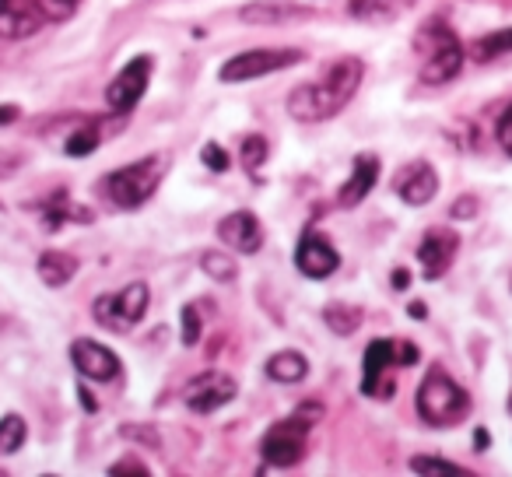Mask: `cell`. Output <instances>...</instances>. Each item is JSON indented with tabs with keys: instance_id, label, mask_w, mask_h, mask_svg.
Returning <instances> with one entry per match:
<instances>
[{
	"instance_id": "7c38bea8",
	"label": "cell",
	"mask_w": 512,
	"mask_h": 477,
	"mask_svg": "<svg viewBox=\"0 0 512 477\" xmlns=\"http://www.w3.org/2000/svg\"><path fill=\"white\" fill-rule=\"evenodd\" d=\"M295 264H299V271L306 274V278L323 281L341 267V257H337V250L330 246L327 235L316 232V228H306L299 246H295Z\"/></svg>"
},
{
	"instance_id": "ffe728a7",
	"label": "cell",
	"mask_w": 512,
	"mask_h": 477,
	"mask_svg": "<svg viewBox=\"0 0 512 477\" xmlns=\"http://www.w3.org/2000/svg\"><path fill=\"white\" fill-rule=\"evenodd\" d=\"M407 8H411V0H351L348 4L351 18H358V22H372V25L393 22V18H400Z\"/></svg>"
},
{
	"instance_id": "d590c367",
	"label": "cell",
	"mask_w": 512,
	"mask_h": 477,
	"mask_svg": "<svg viewBox=\"0 0 512 477\" xmlns=\"http://www.w3.org/2000/svg\"><path fill=\"white\" fill-rule=\"evenodd\" d=\"M78 397H81V407H85L88 414H95V411H99V400H95L92 393H88V386H81V390H78Z\"/></svg>"
},
{
	"instance_id": "60d3db41",
	"label": "cell",
	"mask_w": 512,
	"mask_h": 477,
	"mask_svg": "<svg viewBox=\"0 0 512 477\" xmlns=\"http://www.w3.org/2000/svg\"><path fill=\"white\" fill-rule=\"evenodd\" d=\"M509 414H512V397H509Z\"/></svg>"
},
{
	"instance_id": "e0dca14e",
	"label": "cell",
	"mask_w": 512,
	"mask_h": 477,
	"mask_svg": "<svg viewBox=\"0 0 512 477\" xmlns=\"http://www.w3.org/2000/svg\"><path fill=\"white\" fill-rule=\"evenodd\" d=\"M313 15L302 4H292V0H256V4H246L239 11V22L246 25H292V22H306Z\"/></svg>"
},
{
	"instance_id": "ac0fdd59",
	"label": "cell",
	"mask_w": 512,
	"mask_h": 477,
	"mask_svg": "<svg viewBox=\"0 0 512 477\" xmlns=\"http://www.w3.org/2000/svg\"><path fill=\"white\" fill-rule=\"evenodd\" d=\"M379 179V158L376 155H355V165H351V179L341 186V193H337V200H341V207H358L365 197L372 193V186H376Z\"/></svg>"
},
{
	"instance_id": "6da1fadb",
	"label": "cell",
	"mask_w": 512,
	"mask_h": 477,
	"mask_svg": "<svg viewBox=\"0 0 512 477\" xmlns=\"http://www.w3.org/2000/svg\"><path fill=\"white\" fill-rule=\"evenodd\" d=\"M362 60L358 57H341L334 64H327L320 81L299 85L288 95V116L299 123H323L330 116H337L351 99H355L358 85H362Z\"/></svg>"
},
{
	"instance_id": "4fadbf2b",
	"label": "cell",
	"mask_w": 512,
	"mask_h": 477,
	"mask_svg": "<svg viewBox=\"0 0 512 477\" xmlns=\"http://www.w3.org/2000/svg\"><path fill=\"white\" fill-rule=\"evenodd\" d=\"M456 253H460V235L449 232V228H428L418 246V264L425 281H439L453 267Z\"/></svg>"
},
{
	"instance_id": "ab89813d",
	"label": "cell",
	"mask_w": 512,
	"mask_h": 477,
	"mask_svg": "<svg viewBox=\"0 0 512 477\" xmlns=\"http://www.w3.org/2000/svg\"><path fill=\"white\" fill-rule=\"evenodd\" d=\"M474 446H477V449H484V446H488V432H484V428H477V435H474Z\"/></svg>"
},
{
	"instance_id": "ba28073f",
	"label": "cell",
	"mask_w": 512,
	"mask_h": 477,
	"mask_svg": "<svg viewBox=\"0 0 512 477\" xmlns=\"http://www.w3.org/2000/svg\"><path fill=\"white\" fill-rule=\"evenodd\" d=\"M302 60V50H249L239 53V57L225 60V67L218 71L221 81L235 85V81H253V78H264V74H274L281 67H292Z\"/></svg>"
},
{
	"instance_id": "8d00e7d4",
	"label": "cell",
	"mask_w": 512,
	"mask_h": 477,
	"mask_svg": "<svg viewBox=\"0 0 512 477\" xmlns=\"http://www.w3.org/2000/svg\"><path fill=\"white\" fill-rule=\"evenodd\" d=\"M18 116H22V109H18V106H0V127H8V123H15Z\"/></svg>"
},
{
	"instance_id": "f1b7e54d",
	"label": "cell",
	"mask_w": 512,
	"mask_h": 477,
	"mask_svg": "<svg viewBox=\"0 0 512 477\" xmlns=\"http://www.w3.org/2000/svg\"><path fill=\"white\" fill-rule=\"evenodd\" d=\"M264 162H267V137H260V134L246 137V141H242V169H246L249 176H256V172L264 169Z\"/></svg>"
},
{
	"instance_id": "44dd1931",
	"label": "cell",
	"mask_w": 512,
	"mask_h": 477,
	"mask_svg": "<svg viewBox=\"0 0 512 477\" xmlns=\"http://www.w3.org/2000/svg\"><path fill=\"white\" fill-rule=\"evenodd\" d=\"M36 271H39V278H43V285L64 288L67 281L78 274V260H74L71 253H64V250H46L43 257H39Z\"/></svg>"
},
{
	"instance_id": "74e56055",
	"label": "cell",
	"mask_w": 512,
	"mask_h": 477,
	"mask_svg": "<svg viewBox=\"0 0 512 477\" xmlns=\"http://www.w3.org/2000/svg\"><path fill=\"white\" fill-rule=\"evenodd\" d=\"M390 281H393V288H397V292H404V288L411 285V274H407L404 267H400V271H393V278H390Z\"/></svg>"
},
{
	"instance_id": "d6a6232c",
	"label": "cell",
	"mask_w": 512,
	"mask_h": 477,
	"mask_svg": "<svg viewBox=\"0 0 512 477\" xmlns=\"http://www.w3.org/2000/svg\"><path fill=\"white\" fill-rule=\"evenodd\" d=\"M109 474H148V463L144 460H134V456H127V460H120V463H113L109 467Z\"/></svg>"
},
{
	"instance_id": "4dcf8cb0",
	"label": "cell",
	"mask_w": 512,
	"mask_h": 477,
	"mask_svg": "<svg viewBox=\"0 0 512 477\" xmlns=\"http://www.w3.org/2000/svg\"><path fill=\"white\" fill-rule=\"evenodd\" d=\"M200 162L207 165L211 172H225L228 169V151H221L218 144H204V151H200Z\"/></svg>"
},
{
	"instance_id": "cb8c5ba5",
	"label": "cell",
	"mask_w": 512,
	"mask_h": 477,
	"mask_svg": "<svg viewBox=\"0 0 512 477\" xmlns=\"http://www.w3.org/2000/svg\"><path fill=\"white\" fill-rule=\"evenodd\" d=\"M467 53L477 60V64H491V60H498L502 53H512V29H502V32H491V36H481L474 46H470Z\"/></svg>"
},
{
	"instance_id": "3957f363",
	"label": "cell",
	"mask_w": 512,
	"mask_h": 477,
	"mask_svg": "<svg viewBox=\"0 0 512 477\" xmlns=\"http://www.w3.org/2000/svg\"><path fill=\"white\" fill-rule=\"evenodd\" d=\"M418 414L432 428H453L470 414V393L439 365H432L418 386Z\"/></svg>"
},
{
	"instance_id": "2e32d148",
	"label": "cell",
	"mask_w": 512,
	"mask_h": 477,
	"mask_svg": "<svg viewBox=\"0 0 512 477\" xmlns=\"http://www.w3.org/2000/svg\"><path fill=\"white\" fill-rule=\"evenodd\" d=\"M218 235H221V243L232 246L235 253H246V257L264 246V225L256 221L253 211H232L228 218H221Z\"/></svg>"
},
{
	"instance_id": "603a6c76",
	"label": "cell",
	"mask_w": 512,
	"mask_h": 477,
	"mask_svg": "<svg viewBox=\"0 0 512 477\" xmlns=\"http://www.w3.org/2000/svg\"><path fill=\"white\" fill-rule=\"evenodd\" d=\"M323 320H327V327L334 330V334L351 337L362 327L365 313H362V306H351V302H330V306L323 309Z\"/></svg>"
},
{
	"instance_id": "d4e9b609",
	"label": "cell",
	"mask_w": 512,
	"mask_h": 477,
	"mask_svg": "<svg viewBox=\"0 0 512 477\" xmlns=\"http://www.w3.org/2000/svg\"><path fill=\"white\" fill-rule=\"evenodd\" d=\"M102 120H92V123H81L78 130H74L71 137L64 141V151L71 158H85V155H92L95 148L102 144V127H99Z\"/></svg>"
},
{
	"instance_id": "8992f818",
	"label": "cell",
	"mask_w": 512,
	"mask_h": 477,
	"mask_svg": "<svg viewBox=\"0 0 512 477\" xmlns=\"http://www.w3.org/2000/svg\"><path fill=\"white\" fill-rule=\"evenodd\" d=\"M162 169H165L162 155L130 162V165H123V169L109 172L106 183H102V193H106L116 207H123V211H137V207H141L144 200L158 190V183H162Z\"/></svg>"
},
{
	"instance_id": "1f68e13d",
	"label": "cell",
	"mask_w": 512,
	"mask_h": 477,
	"mask_svg": "<svg viewBox=\"0 0 512 477\" xmlns=\"http://www.w3.org/2000/svg\"><path fill=\"white\" fill-rule=\"evenodd\" d=\"M498 144L505 148V155H512V102H509V109H505L502 116H498Z\"/></svg>"
},
{
	"instance_id": "7a4b0ae2",
	"label": "cell",
	"mask_w": 512,
	"mask_h": 477,
	"mask_svg": "<svg viewBox=\"0 0 512 477\" xmlns=\"http://www.w3.org/2000/svg\"><path fill=\"white\" fill-rule=\"evenodd\" d=\"M320 418H323L320 400H302L285 421H274L264 439H260V456H264L267 467H295V463L306 460L309 432H313V425Z\"/></svg>"
},
{
	"instance_id": "f35d334b",
	"label": "cell",
	"mask_w": 512,
	"mask_h": 477,
	"mask_svg": "<svg viewBox=\"0 0 512 477\" xmlns=\"http://www.w3.org/2000/svg\"><path fill=\"white\" fill-rule=\"evenodd\" d=\"M407 313H411L414 320H425V316H428V306H425V302H411V306H407Z\"/></svg>"
},
{
	"instance_id": "e575fe53",
	"label": "cell",
	"mask_w": 512,
	"mask_h": 477,
	"mask_svg": "<svg viewBox=\"0 0 512 477\" xmlns=\"http://www.w3.org/2000/svg\"><path fill=\"white\" fill-rule=\"evenodd\" d=\"M81 0H46V8H50V18H71L78 11Z\"/></svg>"
},
{
	"instance_id": "d6986e66",
	"label": "cell",
	"mask_w": 512,
	"mask_h": 477,
	"mask_svg": "<svg viewBox=\"0 0 512 477\" xmlns=\"http://www.w3.org/2000/svg\"><path fill=\"white\" fill-rule=\"evenodd\" d=\"M267 376H271L274 383H285V386L302 383V379L309 376L306 355H299V351H292V348L278 351V355L267 358Z\"/></svg>"
},
{
	"instance_id": "7402d4cb",
	"label": "cell",
	"mask_w": 512,
	"mask_h": 477,
	"mask_svg": "<svg viewBox=\"0 0 512 477\" xmlns=\"http://www.w3.org/2000/svg\"><path fill=\"white\" fill-rule=\"evenodd\" d=\"M39 211H43V218H46V225H50V228L67 225V221H92V218H95V214L88 211V207L71 204V200H67V193H64V190H60V193H53V197L46 200V204L39 207Z\"/></svg>"
},
{
	"instance_id": "8fae6325",
	"label": "cell",
	"mask_w": 512,
	"mask_h": 477,
	"mask_svg": "<svg viewBox=\"0 0 512 477\" xmlns=\"http://www.w3.org/2000/svg\"><path fill=\"white\" fill-rule=\"evenodd\" d=\"M235 393H239V383H235L228 372H200L197 379H190L183 397L193 414H211V411H218L221 404L235 400Z\"/></svg>"
},
{
	"instance_id": "52a82bcc",
	"label": "cell",
	"mask_w": 512,
	"mask_h": 477,
	"mask_svg": "<svg viewBox=\"0 0 512 477\" xmlns=\"http://www.w3.org/2000/svg\"><path fill=\"white\" fill-rule=\"evenodd\" d=\"M148 302H151L148 285L134 281V285H127L123 292L99 295V299L92 302V313H95V323L106 327L109 334H127V330H134L137 323L144 320Z\"/></svg>"
},
{
	"instance_id": "83f0119b",
	"label": "cell",
	"mask_w": 512,
	"mask_h": 477,
	"mask_svg": "<svg viewBox=\"0 0 512 477\" xmlns=\"http://www.w3.org/2000/svg\"><path fill=\"white\" fill-rule=\"evenodd\" d=\"M411 470L414 474H425V477H467L470 470H463V467H456V463H449V460H439V456H414L411 460Z\"/></svg>"
},
{
	"instance_id": "836d02e7",
	"label": "cell",
	"mask_w": 512,
	"mask_h": 477,
	"mask_svg": "<svg viewBox=\"0 0 512 477\" xmlns=\"http://www.w3.org/2000/svg\"><path fill=\"white\" fill-rule=\"evenodd\" d=\"M449 214H453V218H463V221L474 218V214H477V197H470V193H467V197H460L453 207H449Z\"/></svg>"
},
{
	"instance_id": "4316f807",
	"label": "cell",
	"mask_w": 512,
	"mask_h": 477,
	"mask_svg": "<svg viewBox=\"0 0 512 477\" xmlns=\"http://www.w3.org/2000/svg\"><path fill=\"white\" fill-rule=\"evenodd\" d=\"M25 421L18 414H8V418H0V456H11L25 446Z\"/></svg>"
},
{
	"instance_id": "277c9868",
	"label": "cell",
	"mask_w": 512,
	"mask_h": 477,
	"mask_svg": "<svg viewBox=\"0 0 512 477\" xmlns=\"http://www.w3.org/2000/svg\"><path fill=\"white\" fill-rule=\"evenodd\" d=\"M418 348L411 341H372L362 358V393L372 400H393L397 397V376L400 365L418 362Z\"/></svg>"
},
{
	"instance_id": "9c48e42d",
	"label": "cell",
	"mask_w": 512,
	"mask_h": 477,
	"mask_svg": "<svg viewBox=\"0 0 512 477\" xmlns=\"http://www.w3.org/2000/svg\"><path fill=\"white\" fill-rule=\"evenodd\" d=\"M151 67H155V57H148V53H144V57L130 60V64L123 67L113 81H109L106 102H109V109H113V113H130V109L144 99V92H148V85H151Z\"/></svg>"
},
{
	"instance_id": "5b68a950",
	"label": "cell",
	"mask_w": 512,
	"mask_h": 477,
	"mask_svg": "<svg viewBox=\"0 0 512 477\" xmlns=\"http://www.w3.org/2000/svg\"><path fill=\"white\" fill-rule=\"evenodd\" d=\"M418 50H428V60L421 67L425 85H446L460 74L463 67V46L456 32L446 25V18H428L418 32Z\"/></svg>"
},
{
	"instance_id": "f546056e",
	"label": "cell",
	"mask_w": 512,
	"mask_h": 477,
	"mask_svg": "<svg viewBox=\"0 0 512 477\" xmlns=\"http://www.w3.org/2000/svg\"><path fill=\"white\" fill-rule=\"evenodd\" d=\"M179 320H183V344L186 348H193V344L200 341V334H204V320H200L197 302H186L183 313H179Z\"/></svg>"
},
{
	"instance_id": "5bb4252c",
	"label": "cell",
	"mask_w": 512,
	"mask_h": 477,
	"mask_svg": "<svg viewBox=\"0 0 512 477\" xmlns=\"http://www.w3.org/2000/svg\"><path fill=\"white\" fill-rule=\"evenodd\" d=\"M71 362H74V369H78L81 376L95 379V383H109V379H116L123 372L120 358H116L106 344L88 341V337H81V341L71 344Z\"/></svg>"
},
{
	"instance_id": "30bf717a",
	"label": "cell",
	"mask_w": 512,
	"mask_h": 477,
	"mask_svg": "<svg viewBox=\"0 0 512 477\" xmlns=\"http://www.w3.org/2000/svg\"><path fill=\"white\" fill-rule=\"evenodd\" d=\"M50 22L46 0H0V39H29Z\"/></svg>"
},
{
	"instance_id": "9a60e30c",
	"label": "cell",
	"mask_w": 512,
	"mask_h": 477,
	"mask_svg": "<svg viewBox=\"0 0 512 477\" xmlns=\"http://www.w3.org/2000/svg\"><path fill=\"white\" fill-rule=\"evenodd\" d=\"M393 190H397V197L404 200V204L421 207V204H428L435 193H439V176H435V169L428 162L414 158V162H407L404 169L397 172V179H393Z\"/></svg>"
},
{
	"instance_id": "484cf974",
	"label": "cell",
	"mask_w": 512,
	"mask_h": 477,
	"mask_svg": "<svg viewBox=\"0 0 512 477\" xmlns=\"http://www.w3.org/2000/svg\"><path fill=\"white\" fill-rule=\"evenodd\" d=\"M200 271H204L207 278H214V281H235L239 267H235V260L228 257V253L204 250V253H200Z\"/></svg>"
}]
</instances>
